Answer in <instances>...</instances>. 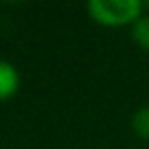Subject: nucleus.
Here are the masks:
<instances>
[{
    "label": "nucleus",
    "instance_id": "f257e3e1",
    "mask_svg": "<svg viewBox=\"0 0 149 149\" xmlns=\"http://www.w3.org/2000/svg\"><path fill=\"white\" fill-rule=\"evenodd\" d=\"M145 10L139 0H90L88 15L92 21L104 27H125L133 25Z\"/></svg>",
    "mask_w": 149,
    "mask_h": 149
},
{
    "label": "nucleus",
    "instance_id": "f03ea898",
    "mask_svg": "<svg viewBox=\"0 0 149 149\" xmlns=\"http://www.w3.org/2000/svg\"><path fill=\"white\" fill-rule=\"evenodd\" d=\"M21 86V74L15 63L8 59H0V102L10 100Z\"/></svg>",
    "mask_w": 149,
    "mask_h": 149
},
{
    "label": "nucleus",
    "instance_id": "39448f33",
    "mask_svg": "<svg viewBox=\"0 0 149 149\" xmlns=\"http://www.w3.org/2000/svg\"><path fill=\"white\" fill-rule=\"evenodd\" d=\"M143 4H145V10L149 13V2H143Z\"/></svg>",
    "mask_w": 149,
    "mask_h": 149
},
{
    "label": "nucleus",
    "instance_id": "20e7f679",
    "mask_svg": "<svg viewBox=\"0 0 149 149\" xmlns=\"http://www.w3.org/2000/svg\"><path fill=\"white\" fill-rule=\"evenodd\" d=\"M133 131L141 139H149V106H141L131 118Z\"/></svg>",
    "mask_w": 149,
    "mask_h": 149
},
{
    "label": "nucleus",
    "instance_id": "7ed1b4c3",
    "mask_svg": "<svg viewBox=\"0 0 149 149\" xmlns=\"http://www.w3.org/2000/svg\"><path fill=\"white\" fill-rule=\"evenodd\" d=\"M131 37L141 49L149 51V15H141L131 25Z\"/></svg>",
    "mask_w": 149,
    "mask_h": 149
}]
</instances>
